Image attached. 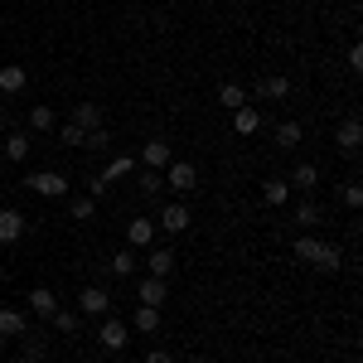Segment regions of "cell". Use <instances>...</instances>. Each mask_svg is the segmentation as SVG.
Wrapping results in <instances>:
<instances>
[{"instance_id":"cell-1","label":"cell","mask_w":363,"mask_h":363,"mask_svg":"<svg viewBox=\"0 0 363 363\" xmlns=\"http://www.w3.org/2000/svg\"><path fill=\"white\" fill-rule=\"evenodd\" d=\"M291 252H296V262H306L315 272H339V267H344V252H339L335 242H325V238H310V233H301V238L291 242Z\"/></svg>"},{"instance_id":"cell-2","label":"cell","mask_w":363,"mask_h":363,"mask_svg":"<svg viewBox=\"0 0 363 363\" xmlns=\"http://www.w3.org/2000/svg\"><path fill=\"white\" fill-rule=\"evenodd\" d=\"M160 179H165L174 194H189V189H199V165L194 160H169Z\"/></svg>"},{"instance_id":"cell-3","label":"cell","mask_w":363,"mask_h":363,"mask_svg":"<svg viewBox=\"0 0 363 363\" xmlns=\"http://www.w3.org/2000/svg\"><path fill=\"white\" fill-rule=\"evenodd\" d=\"M25 184H29L39 199H68V179H63L58 169H39V174H29Z\"/></svg>"},{"instance_id":"cell-4","label":"cell","mask_w":363,"mask_h":363,"mask_svg":"<svg viewBox=\"0 0 363 363\" xmlns=\"http://www.w3.org/2000/svg\"><path fill=\"white\" fill-rule=\"evenodd\" d=\"M169 301V281H160V277H136V306H165Z\"/></svg>"},{"instance_id":"cell-5","label":"cell","mask_w":363,"mask_h":363,"mask_svg":"<svg viewBox=\"0 0 363 363\" xmlns=\"http://www.w3.org/2000/svg\"><path fill=\"white\" fill-rule=\"evenodd\" d=\"M78 315H97V320H107V315H112V296H107L102 286H83V296H78Z\"/></svg>"},{"instance_id":"cell-6","label":"cell","mask_w":363,"mask_h":363,"mask_svg":"<svg viewBox=\"0 0 363 363\" xmlns=\"http://www.w3.org/2000/svg\"><path fill=\"white\" fill-rule=\"evenodd\" d=\"M126 339H131V330H126L121 320L107 315V320H102V330H97V344H102L107 354H121V349H126Z\"/></svg>"},{"instance_id":"cell-7","label":"cell","mask_w":363,"mask_h":363,"mask_svg":"<svg viewBox=\"0 0 363 363\" xmlns=\"http://www.w3.org/2000/svg\"><path fill=\"white\" fill-rule=\"evenodd\" d=\"M335 145L344 150V155H354V150L363 145V121L359 116H344V121L335 126Z\"/></svg>"},{"instance_id":"cell-8","label":"cell","mask_w":363,"mask_h":363,"mask_svg":"<svg viewBox=\"0 0 363 363\" xmlns=\"http://www.w3.org/2000/svg\"><path fill=\"white\" fill-rule=\"evenodd\" d=\"M29 233V223H25V213L20 208H0V242L10 247V242H20Z\"/></svg>"},{"instance_id":"cell-9","label":"cell","mask_w":363,"mask_h":363,"mask_svg":"<svg viewBox=\"0 0 363 363\" xmlns=\"http://www.w3.org/2000/svg\"><path fill=\"white\" fill-rule=\"evenodd\" d=\"M140 160H145V169H165L169 160H174V150H169V140H145V145H140Z\"/></svg>"},{"instance_id":"cell-10","label":"cell","mask_w":363,"mask_h":363,"mask_svg":"<svg viewBox=\"0 0 363 363\" xmlns=\"http://www.w3.org/2000/svg\"><path fill=\"white\" fill-rule=\"evenodd\" d=\"M25 306H29V315H39V320H49V315L58 310V296L49 291V286H34V291L25 296Z\"/></svg>"},{"instance_id":"cell-11","label":"cell","mask_w":363,"mask_h":363,"mask_svg":"<svg viewBox=\"0 0 363 363\" xmlns=\"http://www.w3.org/2000/svg\"><path fill=\"white\" fill-rule=\"evenodd\" d=\"M107 272H112V277H121V281H131L140 272V257L131 247H121V252H112V257H107Z\"/></svg>"},{"instance_id":"cell-12","label":"cell","mask_w":363,"mask_h":363,"mask_svg":"<svg viewBox=\"0 0 363 363\" xmlns=\"http://www.w3.org/2000/svg\"><path fill=\"white\" fill-rule=\"evenodd\" d=\"M257 97H267V102H286V97H291V78H281V73L257 78Z\"/></svg>"},{"instance_id":"cell-13","label":"cell","mask_w":363,"mask_h":363,"mask_svg":"<svg viewBox=\"0 0 363 363\" xmlns=\"http://www.w3.org/2000/svg\"><path fill=\"white\" fill-rule=\"evenodd\" d=\"M145 252H150V257H145L150 277H160V281L174 277V267H179V262H174V252H169V247H145Z\"/></svg>"},{"instance_id":"cell-14","label":"cell","mask_w":363,"mask_h":363,"mask_svg":"<svg viewBox=\"0 0 363 363\" xmlns=\"http://www.w3.org/2000/svg\"><path fill=\"white\" fill-rule=\"evenodd\" d=\"M126 247H131V252L155 247V223H150V218H136V223L126 228Z\"/></svg>"},{"instance_id":"cell-15","label":"cell","mask_w":363,"mask_h":363,"mask_svg":"<svg viewBox=\"0 0 363 363\" xmlns=\"http://www.w3.org/2000/svg\"><path fill=\"white\" fill-rule=\"evenodd\" d=\"M25 330H29L25 310H15V306H0V339H20Z\"/></svg>"},{"instance_id":"cell-16","label":"cell","mask_w":363,"mask_h":363,"mask_svg":"<svg viewBox=\"0 0 363 363\" xmlns=\"http://www.w3.org/2000/svg\"><path fill=\"white\" fill-rule=\"evenodd\" d=\"M0 150H5V160H10V165H20V160H25L29 150H34V136H29V131H10Z\"/></svg>"},{"instance_id":"cell-17","label":"cell","mask_w":363,"mask_h":363,"mask_svg":"<svg viewBox=\"0 0 363 363\" xmlns=\"http://www.w3.org/2000/svg\"><path fill=\"white\" fill-rule=\"evenodd\" d=\"M189 223H194V218H189V208H184V203H165V208H160V228H165L169 238H174V233H184Z\"/></svg>"},{"instance_id":"cell-18","label":"cell","mask_w":363,"mask_h":363,"mask_svg":"<svg viewBox=\"0 0 363 363\" xmlns=\"http://www.w3.org/2000/svg\"><path fill=\"white\" fill-rule=\"evenodd\" d=\"M272 136H277V145H281V150H296V145L306 140V126L286 116V121H277V131H272Z\"/></svg>"},{"instance_id":"cell-19","label":"cell","mask_w":363,"mask_h":363,"mask_svg":"<svg viewBox=\"0 0 363 363\" xmlns=\"http://www.w3.org/2000/svg\"><path fill=\"white\" fill-rule=\"evenodd\" d=\"M233 131L238 136H257L262 131V107H238L233 112Z\"/></svg>"},{"instance_id":"cell-20","label":"cell","mask_w":363,"mask_h":363,"mask_svg":"<svg viewBox=\"0 0 363 363\" xmlns=\"http://www.w3.org/2000/svg\"><path fill=\"white\" fill-rule=\"evenodd\" d=\"M25 83H29V73L20 68V63H5V68H0V92H5V97L25 92Z\"/></svg>"},{"instance_id":"cell-21","label":"cell","mask_w":363,"mask_h":363,"mask_svg":"<svg viewBox=\"0 0 363 363\" xmlns=\"http://www.w3.org/2000/svg\"><path fill=\"white\" fill-rule=\"evenodd\" d=\"M262 203H267V208H286V203H291V184H286V179H267V184H262Z\"/></svg>"},{"instance_id":"cell-22","label":"cell","mask_w":363,"mask_h":363,"mask_svg":"<svg viewBox=\"0 0 363 363\" xmlns=\"http://www.w3.org/2000/svg\"><path fill=\"white\" fill-rule=\"evenodd\" d=\"M49 325H54L58 335H78V330H83V315H78V310H68V306H58L54 315H49Z\"/></svg>"},{"instance_id":"cell-23","label":"cell","mask_w":363,"mask_h":363,"mask_svg":"<svg viewBox=\"0 0 363 363\" xmlns=\"http://www.w3.org/2000/svg\"><path fill=\"white\" fill-rule=\"evenodd\" d=\"M20 344H25V363H44V354H49V339L39 335V330H25V335H20Z\"/></svg>"},{"instance_id":"cell-24","label":"cell","mask_w":363,"mask_h":363,"mask_svg":"<svg viewBox=\"0 0 363 363\" xmlns=\"http://www.w3.org/2000/svg\"><path fill=\"white\" fill-rule=\"evenodd\" d=\"M131 330H136V335H155V330H160V310H155V306H136Z\"/></svg>"},{"instance_id":"cell-25","label":"cell","mask_w":363,"mask_h":363,"mask_svg":"<svg viewBox=\"0 0 363 363\" xmlns=\"http://www.w3.org/2000/svg\"><path fill=\"white\" fill-rule=\"evenodd\" d=\"M54 126H58V112H54V107H29V136L54 131Z\"/></svg>"},{"instance_id":"cell-26","label":"cell","mask_w":363,"mask_h":363,"mask_svg":"<svg viewBox=\"0 0 363 363\" xmlns=\"http://www.w3.org/2000/svg\"><path fill=\"white\" fill-rule=\"evenodd\" d=\"M286 184H296V189H306V194H310V189L320 184V169L310 165V160H301V165L291 169V179H286Z\"/></svg>"},{"instance_id":"cell-27","label":"cell","mask_w":363,"mask_h":363,"mask_svg":"<svg viewBox=\"0 0 363 363\" xmlns=\"http://www.w3.org/2000/svg\"><path fill=\"white\" fill-rule=\"evenodd\" d=\"M73 121H78L83 131H97V126H102V107H97V102H78V107H73Z\"/></svg>"},{"instance_id":"cell-28","label":"cell","mask_w":363,"mask_h":363,"mask_svg":"<svg viewBox=\"0 0 363 363\" xmlns=\"http://www.w3.org/2000/svg\"><path fill=\"white\" fill-rule=\"evenodd\" d=\"M218 102H223L228 112H238V107H247V92H242L238 83H223L218 87Z\"/></svg>"},{"instance_id":"cell-29","label":"cell","mask_w":363,"mask_h":363,"mask_svg":"<svg viewBox=\"0 0 363 363\" xmlns=\"http://www.w3.org/2000/svg\"><path fill=\"white\" fill-rule=\"evenodd\" d=\"M296 223H301V228L320 223V203H315V199H301V203H296Z\"/></svg>"},{"instance_id":"cell-30","label":"cell","mask_w":363,"mask_h":363,"mask_svg":"<svg viewBox=\"0 0 363 363\" xmlns=\"http://www.w3.org/2000/svg\"><path fill=\"white\" fill-rule=\"evenodd\" d=\"M68 213H73V223H87V218L97 213V199H92V194H87V199H73V203H68Z\"/></svg>"},{"instance_id":"cell-31","label":"cell","mask_w":363,"mask_h":363,"mask_svg":"<svg viewBox=\"0 0 363 363\" xmlns=\"http://www.w3.org/2000/svg\"><path fill=\"white\" fill-rule=\"evenodd\" d=\"M165 189V179H160V169H140V194L150 199V194H160Z\"/></svg>"},{"instance_id":"cell-32","label":"cell","mask_w":363,"mask_h":363,"mask_svg":"<svg viewBox=\"0 0 363 363\" xmlns=\"http://www.w3.org/2000/svg\"><path fill=\"white\" fill-rule=\"evenodd\" d=\"M83 145H92V150H112V131H107V126H97V131H87Z\"/></svg>"},{"instance_id":"cell-33","label":"cell","mask_w":363,"mask_h":363,"mask_svg":"<svg viewBox=\"0 0 363 363\" xmlns=\"http://www.w3.org/2000/svg\"><path fill=\"white\" fill-rule=\"evenodd\" d=\"M58 136H63V145H83V140H87V131L78 126V121H63V131H58Z\"/></svg>"},{"instance_id":"cell-34","label":"cell","mask_w":363,"mask_h":363,"mask_svg":"<svg viewBox=\"0 0 363 363\" xmlns=\"http://www.w3.org/2000/svg\"><path fill=\"white\" fill-rule=\"evenodd\" d=\"M344 203H349V208H359V203H363V189H359V184H344Z\"/></svg>"},{"instance_id":"cell-35","label":"cell","mask_w":363,"mask_h":363,"mask_svg":"<svg viewBox=\"0 0 363 363\" xmlns=\"http://www.w3.org/2000/svg\"><path fill=\"white\" fill-rule=\"evenodd\" d=\"M145 363H174V354H169V349H150V354H145Z\"/></svg>"},{"instance_id":"cell-36","label":"cell","mask_w":363,"mask_h":363,"mask_svg":"<svg viewBox=\"0 0 363 363\" xmlns=\"http://www.w3.org/2000/svg\"><path fill=\"white\" fill-rule=\"evenodd\" d=\"M0 136H5V107H0Z\"/></svg>"},{"instance_id":"cell-37","label":"cell","mask_w":363,"mask_h":363,"mask_svg":"<svg viewBox=\"0 0 363 363\" xmlns=\"http://www.w3.org/2000/svg\"><path fill=\"white\" fill-rule=\"evenodd\" d=\"M0 363H5V339H0Z\"/></svg>"},{"instance_id":"cell-38","label":"cell","mask_w":363,"mask_h":363,"mask_svg":"<svg viewBox=\"0 0 363 363\" xmlns=\"http://www.w3.org/2000/svg\"><path fill=\"white\" fill-rule=\"evenodd\" d=\"M184 363H208V359H184Z\"/></svg>"},{"instance_id":"cell-39","label":"cell","mask_w":363,"mask_h":363,"mask_svg":"<svg viewBox=\"0 0 363 363\" xmlns=\"http://www.w3.org/2000/svg\"><path fill=\"white\" fill-rule=\"evenodd\" d=\"M78 363H87V359H78Z\"/></svg>"}]
</instances>
